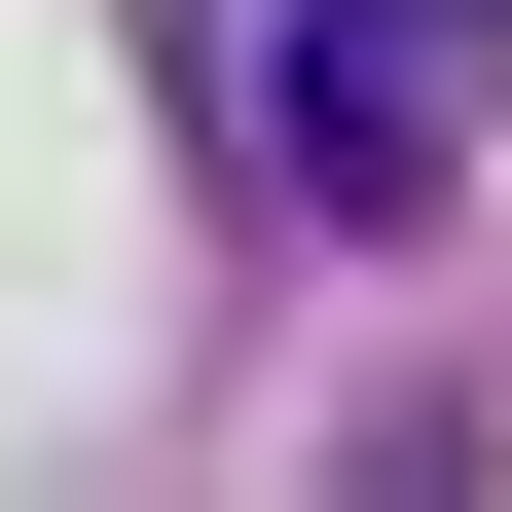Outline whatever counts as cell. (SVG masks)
<instances>
[{
	"label": "cell",
	"mask_w": 512,
	"mask_h": 512,
	"mask_svg": "<svg viewBox=\"0 0 512 512\" xmlns=\"http://www.w3.org/2000/svg\"><path fill=\"white\" fill-rule=\"evenodd\" d=\"M183 110H220L256 220H330V256H403L476 183V37L439 0H183Z\"/></svg>",
	"instance_id": "cell-1"
}]
</instances>
